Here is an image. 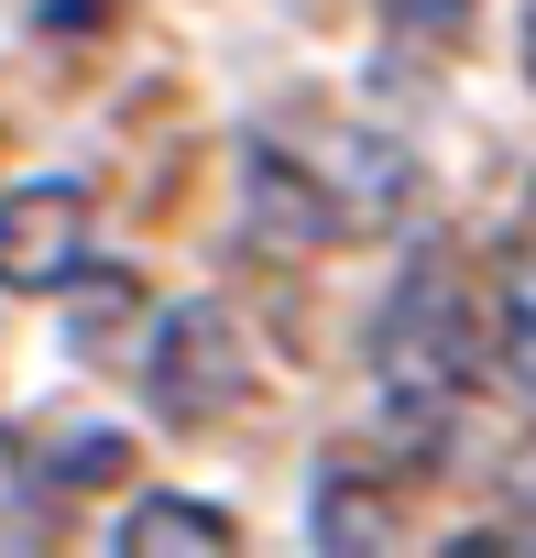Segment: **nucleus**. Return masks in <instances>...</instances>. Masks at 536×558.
<instances>
[{
    "mask_svg": "<svg viewBox=\"0 0 536 558\" xmlns=\"http://www.w3.org/2000/svg\"><path fill=\"white\" fill-rule=\"evenodd\" d=\"M132 318H143V296L121 286V274H99V296H77V351L99 362V340H110V329H132Z\"/></svg>",
    "mask_w": 536,
    "mask_h": 558,
    "instance_id": "obj_8",
    "label": "nucleus"
},
{
    "mask_svg": "<svg viewBox=\"0 0 536 558\" xmlns=\"http://www.w3.org/2000/svg\"><path fill=\"white\" fill-rule=\"evenodd\" d=\"M88 274V186L34 175L0 197V296H66Z\"/></svg>",
    "mask_w": 536,
    "mask_h": 558,
    "instance_id": "obj_3",
    "label": "nucleus"
},
{
    "mask_svg": "<svg viewBox=\"0 0 536 558\" xmlns=\"http://www.w3.org/2000/svg\"><path fill=\"white\" fill-rule=\"evenodd\" d=\"M307 536L329 547V558H373V547H394V493L383 482H362V471H329L318 482V504H307Z\"/></svg>",
    "mask_w": 536,
    "mask_h": 558,
    "instance_id": "obj_6",
    "label": "nucleus"
},
{
    "mask_svg": "<svg viewBox=\"0 0 536 558\" xmlns=\"http://www.w3.org/2000/svg\"><path fill=\"white\" fill-rule=\"evenodd\" d=\"M143 395H154L165 427H219V416H241V405H252V340H241V318H230L219 296L165 307L154 340H143Z\"/></svg>",
    "mask_w": 536,
    "mask_h": 558,
    "instance_id": "obj_2",
    "label": "nucleus"
},
{
    "mask_svg": "<svg viewBox=\"0 0 536 558\" xmlns=\"http://www.w3.org/2000/svg\"><path fill=\"white\" fill-rule=\"evenodd\" d=\"M471 373H482L471 286H460L449 252H416L383 286V307H373V416H383V438L405 460H427L438 427H449V405L471 395Z\"/></svg>",
    "mask_w": 536,
    "mask_h": 558,
    "instance_id": "obj_1",
    "label": "nucleus"
},
{
    "mask_svg": "<svg viewBox=\"0 0 536 558\" xmlns=\"http://www.w3.org/2000/svg\"><path fill=\"white\" fill-rule=\"evenodd\" d=\"M525 77H536V0H525Z\"/></svg>",
    "mask_w": 536,
    "mask_h": 558,
    "instance_id": "obj_11",
    "label": "nucleus"
},
{
    "mask_svg": "<svg viewBox=\"0 0 536 558\" xmlns=\"http://www.w3.org/2000/svg\"><path fill=\"white\" fill-rule=\"evenodd\" d=\"M121 460H132V449H121L110 427H77V449H56V460H45V482H110Z\"/></svg>",
    "mask_w": 536,
    "mask_h": 558,
    "instance_id": "obj_9",
    "label": "nucleus"
},
{
    "mask_svg": "<svg viewBox=\"0 0 536 558\" xmlns=\"http://www.w3.org/2000/svg\"><path fill=\"white\" fill-rule=\"evenodd\" d=\"M110 547H121V558H230L241 525H230L219 504H197V493H143V504L110 525Z\"/></svg>",
    "mask_w": 536,
    "mask_h": 558,
    "instance_id": "obj_5",
    "label": "nucleus"
},
{
    "mask_svg": "<svg viewBox=\"0 0 536 558\" xmlns=\"http://www.w3.org/2000/svg\"><path fill=\"white\" fill-rule=\"evenodd\" d=\"M503 373L536 395V186H525V208H514V241H503Z\"/></svg>",
    "mask_w": 536,
    "mask_h": 558,
    "instance_id": "obj_7",
    "label": "nucleus"
},
{
    "mask_svg": "<svg viewBox=\"0 0 536 558\" xmlns=\"http://www.w3.org/2000/svg\"><path fill=\"white\" fill-rule=\"evenodd\" d=\"M241 230L252 241H275V252H329L351 219H340V197L285 154V143H252V175H241Z\"/></svg>",
    "mask_w": 536,
    "mask_h": 558,
    "instance_id": "obj_4",
    "label": "nucleus"
},
{
    "mask_svg": "<svg viewBox=\"0 0 536 558\" xmlns=\"http://www.w3.org/2000/svg\"><path fill=\"white\" fill-rule=\"evenodd\" d=\"M471 12V0H383V23H405V34H449Z\"/></svg>",
    "mask_w": 536,
    "mask_h": 558,
    "instance_id": "obj_10",
    "label": "nucleus"
}]
</instances>
